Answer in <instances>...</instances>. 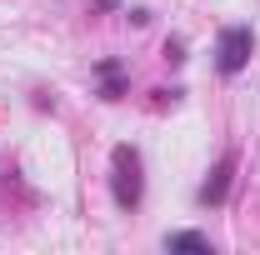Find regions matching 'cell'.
Returning <instances> with one entry per match:
<instances>
[{
    "label": "cell",
    "mask_w": 260,
    "mask_h": 255,
    "mask_svg": "<svg viewBox=\"0 0 260 255\" xmlns=\"http://www.w3.org/2000/svg\"><path fill=\"white\" fill-rule=\"evenodd\" d=\"M110 195L120 210H135L145 195V175H140V150L135 145H115L110 150Z\"/></svg>",
    "instance_id": "6da1fadb"
},
{
    "label": "cell",
    "mask_w": 260,
    "mask_h": 255,
    "mask_svg": "<svg viewBox=\"0 0 260 255\" xmlns=\"http://www.w3.org/2000/svg\"><path fill=\"white\" fill-rule=\"evenodd\" d=\"M250 50H255V30L250 25H225L220 40H215V65L220 75H240L250 65Z\"/></svg>",
    "instance_id": "7a4b0ae2"
},
{
    "label": "cell",
    "mask_w": 260,
    "mask_h": 255,
    "mask_svg": "<svg viewBox=\"0 0 260 255\" xmlns=\"http://www.w3.org/2000/svg\"><path fill=\"white\" fill-rule=\"evenodd\" d=\"M230 180H235V150H225V155H220V165L210 170V180L200 185V205H225Z\"/></svg>",
    "instance_id": "3957f363"
},
{
    "label": "cell",
    "mask_w": 260,
    "mask_h": 255,
    "mask_svg": "<svg viewBox=\"0 0 260 255\" xmlns=\"http://www.w3.org/2000/svg\"><path fill=\"white\" fill-rule=\"evenodd\" d=\"M95 75H100V100H120L125 95V65L115 60V55H105V60L95 65Z\"/></svg>",
    "instance_id": "277c9868"
},
{
    "label": "cell",
    "mask_w": 260,
    "mask_h": 255,
    "mask_svg": "<svg viewBox=\"0 0 260 255\" xmlns=\"http://www.w3.org/2000/svg\"><path fill=\"white\" fill-rule=\"evenodd\" d=\"M165 250H200V255H210V240H205L200 230H175V235H165Z\"/></svg>",
    "instance_id": "5b68a950"
},
{
    "label": "cell",
    "mask_w": 260,
    "mask_h": 255,
    "mask_svg": "<svg viewBox=\"0 0 260 255\" xmlns=\"http://www.w3.org/2000/svg\"><path fill=\"white\" fill-rule=\"evenodd\" d=\"M165 60H170V65H185V40H180V35L165 40Z\"/></svg>",
    "instance_id": "8992f818"
},
{
    "label": "cell",
    "mask_w": 260,
    "mask_h": 255,
    "mask_svg": "<svg viewBox=\"0 0 260 255\" xmlns=\"http://www.w3.org/2000/svg\"><path fill=\"white\" fill-rule=\"evenodd\" d=\"M115 5H120V0H95V10H115Z\"/></svg>",
    "instance_id": "52a82bcc"
}]
</instances>
